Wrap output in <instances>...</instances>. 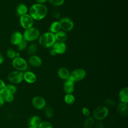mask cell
I'll list each match as a JSON object with an SVG mask.
<instances>
[{"mask_svg": "<svg viewBox=\"0 0 128 128\" xmlns=\"http://www.w3.org/2000/svg\"><path fill=\"white\" fill-rule=\"evenodd\" d=\"M47 14L48 8L44 4H34L30 6L29 10V14L34 20H42L46 18Z\"/></svg>", "mask_w": 128, "mask_h": 128, "instance_id": "obj_1", "label": "cell"}, {"mask_svg": "<svg viewBox=\"0 0 128 128\" xmlns=\"http://www.w3.org/2000/svg\"><path fill=\"white\" fill-rule=\"evenodd\" d=\"M38 40L39 44L46 48H52L56 42L54 34L50 32H44L40 35Z\"/></svg>", "mask_w": 128, "mask_h": 128, "instance_id": "obj_2", "label": "cell"}, {"mask_svg": "<svg viewBox=\"0 0 128 128\" xmlns=\"http://www.w3.org/2000/svg\"><path fill=\"white\" fill-rule=\"evenodd\" d=\"M40 36L39 30L35 27H31L25 30L22 34L23 38L27 42H34L38 40Z\"/></svg>", "mask_w": 128, "mask_h": 128, "instance_id": "obj_3", "label": "cell"}, {"mask_svg": "<svg viewBox=\"0 0 128 128\" xmlns=\"http://www.w3.org/2000/svg\"><path fill=\"white\" fill-rule=\"evenodd\" d=\"M109 113L108 108L104 106H101L96 108L93 111L92 117L94 119L102 120L107 117Z\"/></svg>", "mask_w": 128, "mask_h": 128, "instance_id": "obj_4", "label": "cell"}, {"mask_svg": "<svg viewBox=\"0 0 128 128\" xmlns=\"http://www.w3.org/2000/svg\"><path fill=\"white\" fill-rule=\"evenodd\" d=\"M12 65L13 67L17 70L23 72L26 71L28 68V64L27 62L22 58L16 57L12 60Z\"/></svg>", "mask_w": 128, "mask_h": 128, "instance_id": "obj_5", "label": "cell"}, {"mask_svg": "<svg viewBox=\"0 0 128 128\" xmlns=\"http://www.w3.org/2000/svg\"><path fill=\"white\" fill-rule=\"evenodd\" d=\"M86 74V72L84 69L82 68H76L70 73L68 78L74 82H79L84 78Z\"/></svg>", "mask_w": 128, "mask_h": 128, "instance_id": "obj_6", "label": "cell"}, {"mask_svg": "<svg viewBox=\"0 0 128 128\" xmlns=\"http://www.w3.org/2000/svg\"><path fill=\"white\" fill-rule=\"evenodd\" d=\"M60 26V30L65 32H68L72 30L74 27V23L73 20L68 17L62 18L59 20Z\"/></svg>", "mask_w": 128, "mask_h": 128, "instance_id": "obj_7", "label": "cell"}, {"mask_svg": "<svg viewBox=\"0 0 128 128\" xmlns=\"http://www.w3.org/2000/svg\"><path fill=\"white\" fill-rule=\"evenodd\" d=\"M10 82L14 84H18L24 80V73L19 70H14L10 72L8 76Z\"/></svg>", "mask_w": 128, "mask_h": 128, "instance_id": "obj_8", "label": "cell"}, {"mask_svg": "<svg viewBox=\"0 0 128 128\" xmlns=\"http://www.w3.org/2000/svg\"><path fill=\"white\" fill-rule=\"evenodd\" d=\"M34 19L29 14H26L20 18V23L22 28L25 30L33 26Z\"/></svg>", "mask_w": 128, "mask_h": 128, "instance_id": "obj_9", "label": "cell"}, {"mask_svg": "<svg viewBox=\"0 0 128 128\" xmlns=\"http://www.w3.org/2000/svg\"><path fill=\"white\" fill-rule=\"evenodd\" d=\"M32 104L35 108L37 110H42L45 108L46 102L43 97L36 96L32 100Z\"/></svg>", "mask_w": 128, "mask_h": 128, "instance_id": "obj_10", "label": "cell"}, {"mask_svg": "<svg viewBox=\"0 0 128 128\" xmlns=\"http://www.w3.org/2000/svg\"><path fill=\"white\" fill-rule=\"evenodd\" d=\"M52 48L54 50L56 54H64L66 50V46L64 42L56 41Z\"/></svg>", "mask_w": 128, "mask_h": 128, "instance_id": "obj_11", "label": "cell"}, {"mask_svg": "<svg viewBox=\"0 0 128 128\" xmlns=\"http://www.w3.org/2000/svg\"><path fill=\"white\" fill-rule=\"evenodd\" d=\"M28 62L30 66L34 68L40 67L42 64L41 58L36 54L32 55L28 59Z\"/></svg>", "mask_w": 128, "mask_h": 128, "instance_id": "obj_12", "label": "cell"}, {"mask_svg": "<svg viewBox=\"0 0 128 128\" xmlns=\"http://www.w3.org/2000/svg\"><path fill=\"white\" fill-rule=\"evenodd\" d=\"M74 82L70 80L69 78L66 80L64 84V90L66 93V94H72L74 90Z\"/></svg>", "mask_w": 128, "mask_h": 128, "instance_id": "obj_13", "label": "cell"}, {"mask_svg": "<svg viewBox=\"0 0 128 128\" xmlns=\"http://www.w3.org/2000/svg\"><path fill=\"white\" fill-rule=\"evenodd\" d=\"M116 110L118 114L122 116H126L128 114V104L120 102L118 104Z\"/></svg>", "mask_w": 128, "mask_h": 128, "instance_id": "obj_14", "label": "cell"}, {"mask_svg": "<svg viewBox=\"0 0 128 128\" xmlns=\"http://www.w3.org/2000/svg\"><path fill=\"white\" fill-rule=\"evenodd\" d=\"M24 80L28 84H33L36 80V76L31 71H26L24 73Z\"/></svg>", "mask_w": 128, "mask_h": 128, "instance_id": "obj_15", "label": "cell"}, {"mask_svg": "<svg viewBox=\"0 0 128 128\" xmlns=\"http://www.w3.org/2000/svg\"><path fill=\"white\" fill-rule=\"evenodd\" d=\"M22 34L20 32H14L10 36V41L12 44L17 46L20 42L22 40Z\"/></svg>", "mask_w": 128, "mask_h": 128, "instance_id": "obj_16", "label": "cell"}, {"mask_svg": "<svg viewBox=\"0 0 128 128\" xmlns=\"http://www.w3.org/2000/svg\"><path fill=\"white\" fill-rule=\"evenodd\" d=\"M42 122V120L40 116H34L28 119V124L29 126L38 128Z\"/></svg>", "mask_w": 128, "mask_h": 128, "instance_id": "obj_17", "label": "cell"}, {"mask_svg": "<svg viewBox=\"0 0 128 128\" xmlns=\"http://www.w3.org/2000/svg\"><path fill=\"white\" fill-rule=\"evenodd\" d=\"M119 99L121 102L126 103L128 102V88L124 87L120 90L118 94Z\"/></svg>", "mask_w": 128, "mask_h": 128, "instance_id": "obj_18", "label": "cell"}, {"mask_svg": "<svg viewBox=\"0 0 128 128\" xmlns=\"http://www.w3.org/2000/svg\"><path fill=\"white\" fill-rule=\"evenodd\" d=\"M58 75L60 79L66 80L68 78L70 72L68 68L62 67L58 69Z\"/></svg>", "mask_w": 128, "mask_h": 128, "instance_id": "obj_19", "label": "cell"}, {"mask_svg": "<svg viewBox=\"0 0 128 128\" xmlns=\"http://www.w3.org/2000/svg\"><path fill=\"white\" fill-rule=\"evenodd\" d=\"M54 34V37L56 41L61 42H65L68 39V36L66 34V32L60 30L58 32Z\"/></svg>", "mask_w": 128, "mask_h": 128, "instance_id": "obj_20", "label": "cell"}, {"mask_svg": "<svg viewBox=\"0 0 128 128\" xmlns=\"http://www.w3.org/2000/svg\"><path fill=\"white\" fill-rule=\"evenodd\" d=\"M28 8L24 4H19L16 8V12L18 16H20L27 14Z\"/></svg>", "mask_w": 128, "mask_h": 128, "instance_id": "obj_21", "label": "cell"}, {"mask_svg": "<svg viewBox=\"0 0 128 128\" xmlns=\"http://www.w3.org/2000/svg\"><path fill=\"white\" fill-rule=\"evenodd\" d=\"M60 26L59 22L58 21H54L50 24L48 32L54 34L60 31Z\"/></svg>", "mask_w": 128, "mask_h": 128, "instance_id": "obj_22", "label": "cell"}, {"mask_svg": "<svg viewBox=\"0 0 128 128\" xmlns=\"http://www.w3.org/2000/svg\"><path fill=\"white\" fill-rule=\"evenodd\" d=\"M94 123V120L93 117L89 116L86 117L84 123V128H92Z\"/></svg>", "mask_w": 128, "mask_h": 128, "instance_id": "obj_23", "label": "cell"}, {"mask_svg": "<svg viewBox=\"0 0 128 128\" xmlns=\"http://www.w3.org/2000/svg\"><path fill=\"white\" fill-rule=\"evenodd\" d=\"M1 95L4 101L7 102H11L14 99V94L6 91H4V92L2 93Z\"/></svg>", "mask_w": 128, "mask_h": 128, "instance_id": "obj_24", "label": "cell"}, {"mask_svg": "<svg viewBox=\"0 0 128 128\" xmlns=\"http://www.w3.org/2000/svg\"><path fill=\"white\" fill-rule=\"evenodd\" d=\"M27 52L28 54L30 55H34V54L38 50V46L37 45L34 43H32L30 44L28 47H27Z\"/></svg>", "mask_w": 128, "mask_h": 128, "instance_id": "obj_25", "label": "cell"}, {"mask_svg": "<svg viewBox=\"0 0 128 128\" xmlns=\"http://www.w3.org/2000/svg\"><path fill=\"white\" fill-rule=\"evenodd\" d=\"M65 102L68 104H72L75 102V97L72 94H66L64 97Z\"/></svg>", "mask_w": 128, "mask_h": 128, "instance_id": "obj_26", "label": "cell"}, {"mask_svg": "<svg viewBox=\"0 0 128 128\" xmlns=\"http://www.w3.org/2000/svg\"><path fill=\"white\" fill-rule=\"evenodd\" d=\"M18 50L22 51L26 50L28 47V42L24 38L17 45Z\"/></svg>", "mask_w": 128, "mask_h": 128, "instance_id": "obj_27", "label": "cell"}, {"mask_svg": "<svg viewBox=\"0 0 128 128\" xmlns=\"http://www.w3.org/2000/svg\"><path fill=\"white\" fill-rule=\"evenodd\" d=\"M16 88L13 84H8L6 86L5 91L8 92L10 94H14L16 92Z\"/></svg>", "mask_w": 128, "mask_h": 128, "instance_id": "obj_28", "label": "cell"}, {"mask_svg": "<svg viewBox=\"0 0 128 128\" xmlns=\"http://www.w3.org/2000/svg\"><path fill=\"white\" fill-rule=\"evenodd\" d=\"M44 114L48 118H50L53 116L54 111L52 108L50 106H47L44 108Z\"/></svg>", "mask_w": 128, "mask_h": 128, "instance_id": "obj_29", "label": "cell"}, {"mask_svg": "<svg viewBox=\"0 0 128 128\" xmlns=\"http://www.w3.org/2000/svg\"><path fill=\"white\" fill-rule=\"evenodd\" d=\"M104 105L107 108H112L115 106L116 103L114 100L108 98L105 100Z\"/></svg>", "mask_w": 128, "mask_h": 128, "instance_id": "obj_30", "label": "cell"}, {"mask_svg": "<svg viewBox=\"0 0 128 128\" xmlns=\"http://www.w3.org/2000/svg\"><path fill=\"white\" fill-rule=\"evenodd\" d=\"M48 1L52 5L54 6H61L64 2V0H48Z\"/></svg>", "mask_w": 128, "mask_h": 128, "instance_id": "obj_31", "label": "cell"}, {"mask_svg": "<svg viewBox=\"0 0 128 128\" xmlns=\"http://www.w3.org/2000/svg\"><path fill=\"white\" fill-rule=\"evenodd\" d=\"M6 55L10 59H14L16 57V52L12 48H9L6 51Z\"/></svg>", "mask_w": 128, "mask_h": 128, "instance_id": "obj_32", "label": "cell"}, {"mask_svg": "<svg viewBox=\"0 0 128 128\" xmlns=\"http://www.w3.org/2000/svg\"><path fill=\"white\" fill-rule=\"evenodd\" d=\"M38 128H53L52 124L48 121L42 122Z\"/></svg>", "mask_w": 128, "mask_h": 128, "instance_id": "obj_33", "label": "cell"}, {"mask_svg": "<svg viewBox=\"0 0 128 128\" xmlns=\"http://www.w3.org/2000/svg\"><path fill=\"white\" fill-rule=\"evenodd\" d=\"M60 12L57 8H54L52 12V16L56 19H58L60 16Z\"/></svg>", "mask_w": 128, "mask_h": 128, "instance_id": "obj_34", "label": "cell"}, {"mask_svg": "<svg viewBox=\"0 0 128 128\" xmlns=\"http://www.w3.org/2000/svg\"><path fill=\"white\" fill-rule=\"evenodd\" d=\"M6 85L4 82L1 79H0V94L1 95L6 90Z\"/></svg>", "mask_w": 128, "mask_h": 128, "instance_id": "obj_35", "label": "cell"}, {"mask_svg": "<svg viewBox=\"0 0 128 128\" xmlns=\"http://www.w3.org/2000/svg\"><path fill=\"white\" fill-rule=\"evenodd\" d=\"M82 113L83 115L84 116H85L86 117H88V116H90V111L87 108H86V107L82 108Z\"/></svg>", "mask_w": 128, "mask_h": 128, "instance_id": "obj_36", "label": "cell"}, {"mask_svg": "<svg viewBox=\"0 0 128 128\" xmlns=\"http://www.w3.org/2000/svg\"><path fill=\"white\" fill-rule=\"evenodd\" d=\"M96 128H104V126L103 124L101 122H98L96 124Z\"/></svg>", "mask_w": 128, "mask_h": 128, "instance_id": "obj_37", "label": "cell"}, {"mask_svg": "<svg viewBox=\"0 0 128 128\" xmlns=\"http://www.w3.org/2000/svg\"><path fill=\"white\" fill-rule=\"evenodd\" d=\"M4 101L2 95L0 94V108H1L4 105Z\"/></svg>", "mask_w": 128, "mask_h": 128, "instance_id": "obj_38", "label": "cell"}, {"mask_svg": "<svg viewBox=\"0 0 128 128\" xmlns=\"http://www.w3.org/2000/svg\"><path fill=\"white\" fill-rule=\"evenodd\" d=\"M4 60V56L0 52V65L2 64Z\"/></svg>", "mask_w": 128, "mask_h": 128, "instance_id": "obj_39", "label": "cell"}, {"mask_svg": "<svg viewBox=\"0 0 128 128\" xmlns=\"http://www.w3.org/2000/svg\"><path fill=\"white\" fill-rule=\"evenodd\" d=\"M48 0H36V3L40 4H44L46 2H47Z\"/></svg>", "mask_w": 128, "mask_h": 128, "instance_id": "obj_40", "label": "cell"}, {"mask_svg": "<svg viewBox=\"0 0 128 128\" xmlns=\"http://www.w3.org/2000/svg\"><path fill=\"white\" fill-rule=\"evenodd\" d=\"M50 54L52 56H56V54H56V52H54V50L52 48V49L50 50Z\"/></svg>", "mask_w": 128, "mask_h": 128, "instance_id": "obj_41", "label": "cell"}, {"mask_svg": "<svg viewBox=\"0 0 128 128\" xmlns=\"http://www.w3.org/2000/svg\"><path fill=\"white\" fill-rule=\"evenodd\" d=\"M28 128H34V127H30V126H29V127H28Z\"/></svg>", "mask_w": 128, "mask_h": 128, "instance_id": "obj_42", "label": "cell"}]
</instances>
